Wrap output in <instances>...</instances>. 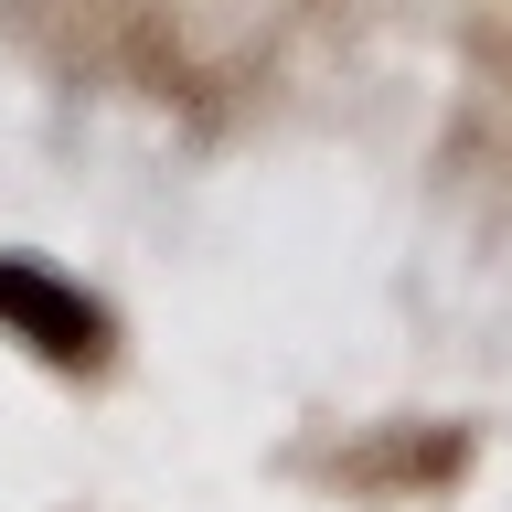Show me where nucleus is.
I'll return each instance as SVG.
<instances>
[{
  "label": "nucleus",
  "mask_w": 512,
  "mask_h": 512,
  "mask_svg": "<svg viewBox=\"0 0 512 512\" xmlns=\"http://www.w3.org/2000/svg\"><path fill=\"white\" fill-rule=\"evenodd\" d=\"M0 342L22 363H43L54 384H107L128 363L118 299L86 288L75 267H54V256H32V246H0Z\"/></svg>",
  "instance_id": "1"
},
{
  "label": "nucleus",
  "mask_w": 512,
  "mask_h": 512,
  "mask_svg": "<svg viewBox=\"0 0 512 512\" xmlns=\"http://www.w3.org/2000/svg\"><path fill=\"white\" fill-rule=\"evenodd\" d=\"M459 470H470V427H416V416L320 459V480L352 491V502H427V491H448Z\"/></svg>",
  "instance_id": "2"
}]
</instances>
